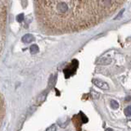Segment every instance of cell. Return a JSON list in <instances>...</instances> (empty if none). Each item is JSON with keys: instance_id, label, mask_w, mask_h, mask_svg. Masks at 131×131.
<instances>
[{"instance_id": "cell-1", "label": "cell", "mask_w": 131, "mask_h": 131, "mask_svg": "<svg viewBox=\"0 0 131 131\" xmlns=\"http://www.w3.org/2000/svg\"><path fill=\"white\" fill-rule=\"evenodd\" d=\"M124 2L35 1L34 12L38 26L47 34H64L88 29L111 15Z\"/></svg>"}, {"instance_id": "cell-2", "label": "cell", "mask_w": 131, "mask_h": 131, "mask_svg": "<svg viewBox=\"0 0 131 131\" xmlns=\"http://www.w3.org/2000/svg\"><path fill=\"white\" fill-rule=\"evenodd\" d=\"M9 6V1L0 0V57L2 56L7 38V26Z\"/></svg>"}, {"instance_id": "cell-3", "label": "cell", "mask_w": 131, "mask_h": 131, "mask_svg": "<svg viewBox=\"0 0 131 131\" xmlns=\"http://www.w3.org/2000/svg\"><path fill=\"white\" fill-rule=\"evenodd\" d=\"M6 114V104H5V100L3 94L0 92V129L4 124V120Z\"/></svg>"}, {"instance_id": "cell-4", "label": "cell", "mask_w": 131, "mask_h": 131, "mask_svg": "<svg viewBox=\"0 0 131 131\" xmlns=\"http://www.w3.org/2000/svg\"><path fill=\"white\" fill-rule=\"evenodd\" d=\"M93 83L95 84V86H97L98 88L101 89V90H109V86L106 83L103 82L101 80H99V79H93Z\"/></svg>"}, {"instance_id": "cell-5", "label": "cell", "mask_w": 131, "mask_h": 131, "mask_svg": "<svg viewBox=\"0 0 131 131\" xmlns=\"http://www.w3.org/2000/svg\"><path fill=\"white\" fill-rule=\"evenodd\" d=\"M33 39H34L33 36H32L31 34H26L25 36H23L22 41L24 42V43H30V42H32Z\"/></svg>"}, {"instance_id": "cell-6", "label": "cell", "mask_w": 131, "mask_h": 131, "mask_svg": "<svg viewBox=\"0 0 131 131\" xmlns=\"http://www.w3.org/2000/svg\"><path fill=\"white\" fill-rule=\"evenodd\" d=\"M31 53L32 54H36L37 52H38V47L36 45V44H34V45H32L31 46Z\"/></svg>"}, {"instance_id": "cell-7", "label": "cell", "mask_w": 131, "mask_h": 131, "mask_svg": "<svg viewBox=\"0 0 131 131\" xmlns=\"http://www.w3.org/2000/svg\"><path fill=\"white\" fill-rule=\"evenodd\" d=\"M111 106H112V107L113 109H117V108H118V106H119V104H118V102H117V101L112 100V101H111Z\"/></svg>"}, {"instance_id": "cell-8", "label": "cell", "mask_w": 131, "mask_h": 131, "mask_svg": "<svg viewBox=\"0 0 131 131\" xmlns=\"http://www.w3.org/2000/svg\"><path fill=\"white\" fill-rule=\"evenodd\" d=\"M124 114L126 115L127 117H129L131 115V106H127L126 108L124 109Z\"/></svg>"}, {"instance_id": "cell-9", "label": "cell", "mask_w": 131, "mask_h": 131, "mask_svg": "<svg viewBox=\"0 0 131 131\" xmlns=\"http://www.w3.org/2000/svg\"><path fill=\"white\" fill-rule=\"evenodd\" d=\"M46 131H56V125H52Z\"/></svg>"}, {"instance_id": "cell-10", "label": "cell", "mask_w": 131, "mask_h": 131, "mask_svg": "<svg viewBox=\"0 0 131 131\" xmlns=\"http://www.w3.org/2000/svg\"><path fill=\"white\" fill-rule=\"evenodd\" d=\"M124 9H123L121 10V12L119 13V15H117V16H116V17H115V20H117V19H119V18L122 16V15H123V13H124Z\"/></svg>"}, {"instance_id": "cell-11", "label": "cell", "mask_w": 131, "mask_h": 131, "mask_svg": "<svg viewBox=\"0 0 131 131\" xmlns=\"http://www.w3.org/2000/svg\"><path fill=\"white\" fill-rule=\"evenodd\" d=\"M105 131H113V130H112V129H110V128H108V129H106Z\"/></svg>"}]
</instances>
